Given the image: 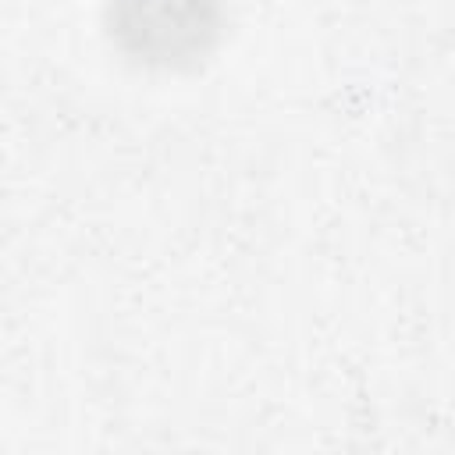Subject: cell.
I'll list each match as a JSON object with an SVG mask.
<instances>
[{
  "label": "cell",
  "mask_w": 455,
  "mask_h": 455,
  "mask_svg": "<svg viewBox=\"0 0 455 455\" xmlns=\"http://www.w3.org/2000/svg\"><path fill=\"white\" fill-rule=\"evenodd\" d=\"M107 46L135 71L192 75L228 36V0H103Z\"/></svg>",
  "instance_id": "cell-1"
}]
</instances>
